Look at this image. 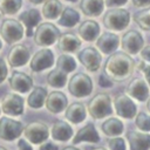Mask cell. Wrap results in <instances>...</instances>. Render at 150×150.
I'll return each mask as SVG.
<instances>
[{
    "label": "cell",
    "instance_id": "6da1fadb",
    "mask_svg": "<svg viewBox=\"0 0 150 150\" xmlns=\"http://www.w3.org/2000/svg\"><path fill=\"white\" fill-rule=\"evenodd\" d=\"M134 60L130 55L123 52L111 54L104 64V74L111 80L123 81L134 70Z\"/></svg>",
    "mask_w": 150,
    "mask_h": 150
},
{
    "label": "cell",
    "instance_id": "7a4b0ae2",
    "mask_svg": "<svg viewBox=\"0 0 150 150\" xmlns=\"http://www.w3.org/2000/svg\"><path fill=\"white\" fill-rule=\"evenodd\" d=\"M130 22V13L123 8H111L103 16V25L110 30H123Z\"/></svg>",
    "mask_w": 150,
    "mask_h": 150
},
{
    "label": "cell",
    "instance_id": "3957f363",
    "mask_svg": "<svg viewBox=\"0 0 150 150\" xmlns=\"http://www.w3.org/2000/svg\"><path fill=\"white\" fill-rule=\"evenodd\" d=\"M68 90L75 97H86L93 90V81L84 73L74 74L68 82Z\"/></svg>",
    "mask_w": 150,
    "mask_h": 150
},
{
    "label": "cell",
    "instance_id": "277c9868",
    "mask_svg": "<svg viewBox=\"0 0 150 150\" xmlns=\"http://www.w3.org/2000/svg\"><path fill=\"white\" fill-rule=\"evenodd\" d=\"M89 115L94 118H103L112 112L111 101L108 94H97L88 102Z\"/></svg>",
    "mask_w": 150,
    "mask_h": 150
},
{
    "label": "cell",
    "instance_id": "5b68a950",
    "mask_svg": "<svg viewBox=\"0 0 150 150\" xmlns=\"http://www.w3.org/2000/svg\"><path fill=\"white\" fill-rule=\"evenodd\" d=\"M61 35L59 28L50 22H42L36 27L34 41L38 46H50Z\"/></svg>",
    "mask_w": 150,
    "mask_h": 150
},
{
    "label": "cell",
    "instance_id": "8992f818",
    "mask_svg": "<svg viewBox=\"0 0 150 150\" xmlns=\"http://www.w3.org/2000/svg\"><path fill=\"white\" fill-rule=\"evenodd\" d=\"M23 135L33 144H40L49 137L48 127L41 121H33L23 128Z\"/></svg>",
    "mask_w": 150,
    "mask_h": 150
},
{
    "label": "cell",
    "instance_id": "52a82bcc",
    "mask_svg": "<svg viewBox=\"0 0 150 150\" xmlns=\"http://www.w3.org/2000/svg\"><path fill=\"white\" fill-rule=\"evenodd\" d=\"M0 34L7 43H14L22 39L23 27L18 20L5 19L0 26Z\"/></svg>",
    "mask_w": 150,
    "mask_h": 150
},
{
    "label": "cell",
    "instance_id": "ba28073f",
    "mask_svg": "<svg viewBox=\"0 0 150 150\" xmlns=\"http://www.w3.org/2000/svg\"><path fill=\"white\" fill-rule=\"evenodd\" d=\"M23 132V125L19 121H14L9 117L0 118V138L5 141H13Z\"/></svg>",
    "mask_w": 150,
    "mask_h": 150
},
{
    "label": "cell",
    "instance_id": "9c48e42d",
    "mask_svg": "<svg viewBox=\"0 0 150 150\" xmlns=\"http://www.w3.org/2000/svg\"><path fill=\"white\" fill-rule=\"evenodd\" d=\"M143 45H144V40L142 34L135 29H130L122 35L121 47L123 48L124 52H127V54H136L141 52Z\"/></svg>",
    "mask_w": 150,
    "mask_h": 150
},
{
    "label": "cell",
    "instance_id": "30bf717a",
    "mask_svg": "<svg viewBox=\"0 0 150 150\" xmlns=\"http://www.w3.org/2000/svg\"><path fill=\"white\" fill-rule=\"evenodd\" d=\"M77 59L89 71H96L100 68L102 56L98 50L94 47H87L77 54Z\"/></svg>",
    "mask_w": 150,
    "mask_h": 150
},
{
    "label": "cell",
    "instance_id": "8fae6325",
    "mask_svg": "<svg viewBox=\"0 0 150 150\" xmlns=\"http://www.w3.org/2000/svg\"><path fill=\"white\" fill-rule=\"evenodd\" d=\"M114 107H115L117 115L123 118H134L136 116L137 107L132 102V100L128 97L125 94H121L115 97Z\"/></svg>",
    "mask_w": 150,
    "mask_h": 150
},
{
    "label": "cell",
    "instance_id": "7c38bea8",
    "mask_svg": "<svg viewBox=\"0 0 150 150\" xmlns=\"http://www.w3.org/2000/svg\"><path fill=\"white\" fill-rule=\"evenodd\" d=\"M1 110L9 116H19L23 112V98L14 93L7 94L1 102Z\"/></svg>",
    "mask_w": 150,
    "mask_h": 150
},
{
    "label": "cell",
    "instance_id": "4fadbf2b",
    "mask_svg": "<svg viewBox=\"0 0 150 150\" xmlns=\"http://www.w3.org/2000/svg\"><path fill=\"white\" fill-rule=\"evenodd\" d=\"M53 63H54L53 52L48 48H42L33 55L30 60V69L33 71H41L52 67Z\"/></svg>",
    "mask_w": 150,
    "mask_h": 150
},
{
    "label": "cell",
    "instance_id": "5bb4252c",
    "mask_svg": "<svg viewBox=\"0 0 150 150\" xmlns=\"http://www.w3.org/2000/svg\"><path fill=\"white\" fill-rule=\"evenodd\" d=\"M8 83H9V87L18 93H28L33 87L32 79L27 74L16 71V70H14L9 76Z\"/></svg>",
    "mask_w": 150,
    "mask_h": 150
},
{
    "label": "cell",
    "instance_id": "9a60e30c",
    "mask_svg": "<svg viewBox=\"0 0 150 150\" xmlns=\"http://www.w3.org/2000/svg\"><path fill=\"white\" fill-rule=\"evenodd\" d=\"M127 139L129 142L130 150H149L150 149V135L136 130L127 132Z\"/></svg>",
    "mask_w": 150,
    "mask_h": 150
},
{
    "label": "cell",
    "instance_id": "2e32d148",
    "mask_svg": "<svg viewBox=\"0 0 150 150\" xmlns=\"http://www.w3.org/2000/svg\"><path fill=\"white\" fill-rule=\"evenodd\" d=\"M29 60V50L25 45H14L8 53V63L14 67H21Z\"/></svg>",
    "mask_w": 150,
    "mask_h": 150
},
{
    "label": "cell",
    "instance_id": "e0dca14e",
    "mask_svg": "<svg viewBox=\"0 0 150 150\" xmlns=\"http://www.w3.org/2000/svg\"><path fill=\"white\" fill-rule=\"evenodd\" d=\"M67 103H68V100H67L66 95L57 90L47 94L46 102H45L46 108L53 114H57V112H61L62 110H64L67 107Z\"/></svg>",
    "mask_w": 150,
    "mask_h": 150
},
{
    "label": "cell",
    "instance_id": "ac0fdd59",
    "mask_svg": "<svg viewBox=\"0 0 150 150\" xmlns=\"http://www.w3.org/2000/svg\"><path fill=\"white\" fill-rule=\"evenodd\" d=\"M127 94L138 101H145L149 97V88L143 79L136 77L127 87Z\"/></svg>",
    "mask_w": 150,
    "mask_h": 150
},
{
    "label": "cell",
    "instance_id": "d6986e66",
    "mask_svg": "<svg viewBox=\"0 0 150 150\" xmlns=\"http://www.w3.org/2000/svg\"><path fill=\"white\" fill-rule=\"evenodd\" d=\"M120 40L118 36L114 33L110 32H105L103 33L101 36H98V39L96 40V46L98 47V49L104 53V54H109L112 53L117 47H118Z\"/></svg>",
    "mask_w": 150,
    "mask_h": 150
},
{
    "label": "cell",
    "instance_id": "ffe728a7",
    "mask_svg": "<svg viewBox=\"0 0 150 150\" xmlns=\"http://www.w3.org/2000/svg\"><path fill=\"white\" fill-rule=\"evenodd\" d=\"M100 141V136L94 127L93 123H88L86 124L83 128H81L76 135L73 138V143L77 144L80 142H90V143H96Z\"/></svg>",
    "mask_w": 150,
    "mask_h": 150
},
{
    "label": "cell",
    "instance_id": "44dd1931",
    "mask_svg": "<svg viewBox=\"0 0 150 150\" xmlns=\"http://www.w3.org/2000/svg\"><path fill=\"white\" fill-rule=\"evenodd\" d=\"M19 20L21 22H23L26 28H27L26 35L27 36H32L33 35V27H35L40 22L41 15H40V12L38 9L30 8V9L25 11L23 13H21L19 15Z\"/></svg>",
    "mask_w": 150,
    "mask_h": 150
},
{
    "label": "cell",
    "instance_id": "7402d4cb",
    "mask_svg": "<svg viewBox=\"0 0 150 150\" xmlns=\"http://www.w3.org/2000/svg\"><path fill=\"white\" fill-rule=\"evenodd\" d=\"M73 136V129L71 127L64 122V121H55L53 127H52V137L53 139H56V141H68Z\"/></svg>",
    "mask_w": 150,
    "mask_h": 150
},
{
    "label": "cell",
    "instance_id": "603a6c76",
    "mask_svg": "<svg viewBox=\"0 0 150 150\" xmlns=\"http://www.w3.org/2000/svg\"><path fill=\"white\" fill-rule=\"evenodd\" d=\"M100 33V26L94 20H86L79 27L80 36L86 41H94Z\"/></svg>",
    "mask_w": 150,
    "mask_h": 150
},
{
    "label": "cell",
    "instance_id": "cb8c5ba5",
    "mask_svg": "<svg viewBox=\"0 0 150 150\" xmlns=\"http://www.w3.org/2000/svg\"><path fill=\"white\" fill-rule=\"evenodd\" d=\"M64 116L71 123H80V122L84 121V118L87 116V111H86V108L82 103L73 102L67 107Z\"/></svg>",
    "mask_w": 150,
    "mask_h": 150
},
{
    "label": "cell",
    "instance_id": "d4e9b609",
    "mask_svg": "<svg viewBox=\"0 0 150 150\" xmlns=\"http://www.w3.org/2000/svg\"><path fill=\"white\" fill-rule=\"evenodd\" d=\"M57 46L63 52H75L81 46V40L74 33H63L59 36Z\"/></svg>",
    "mask_w": 150,
    "mask_h": 150
},
{
    "label": "cell",
    "instance_id": "484cf974",
    "mask_svg": "<svg viewBox=\"0 0 150 150\" xmlns=\"http://www.w3.org/2000/svg\"><path fill=\"white\" fill-rule=\"evenodd\" d=\"M103 0H81L80 8L87 16H98L103 12Z\"/></svg>",
    "mask_w": 150,
    "mask_h": 150
},
{
    "label": "cell",
    "instance_id": "4316f807",
    "mask_svg": "<svg viewBox=\"0 0 150 150\" xmlns=\"http://www.w3.org/2000/svg\"><path fill=\"white\" fill-rule=\"evenodd\" d=\"M46 97H47V90L42 87H35L28 95L27 104L33 109H39L45 104Z\"/></svg>",
    "mask_w": 150,
    "mask_h": 150
},
{
    "label": "cell",
    "instance_id": "83f0119b",
    "mask_svg": "<svg viewBox=\"0 0 150 150\" xmlns=\"http://www.w3.org/2000/svg\"><path fill=\"white\" fill-rule=\"evenodd\" d=\"M80 21V14L70 7H64L61 12V16L59 19V25L63 27H74Z\"/></svg>",
    "mask_w": 150,
    "mask_h": 150
},
{
    "label": "cell",
    "instance_id": "f1b7e54d",
    "mask_svg": "<svg viewBox=\"0 0 150 150\" xmlns=\"http://www.w3.org/2000/svg\"><path fill=\"white\" fill-rule=\"evenodd\" d=\"M101 129L107 136H117L123 132V123L118 118L111 117L102 123Z\"/></svg>",
    "mask_w": 150,
    "mask_h": 150
},
{
    "label": "cell",
    "instance_id": "f546056e",
    "mask_svg": "<svg viewBox=\"0 0 150 150\" xmlns=\"http://www.w3.org/2000/svg\"><path fill=\"white\" fill-rule=\"evenodd\" d=\"M62 12V5L59 0H47L42 7V15L46 19H56Z\"/></svg>",
    "mask_w": 150,
    "mask_h": 150
},
{
    "label": "cell",
    "instance_id": "4dcf8cb0",
    "mask_svg": "<svg viewBox=\"0 0 150 150\" xmlns=\"http://www.w3.org/2000/svg\"><path fill=\"white\" fill-rule=\"evenodd\" d=\"M47 82L50 87L54 88H62L67 83V74L59 69H53L47 75Z\"/></svg>",
    "mask_w": 150,
    "mask_h": 150
},
{
    "label": "cell",
    "instance_id": "1f68e13d",
    "mask_svg": "<svg viewBox=\"0 0 150 150\" xmlns=\"http://www.w3.org/2000/svg\"><path fill=\"white\" fill-rule=\"evenodd\" d=\"M75 68H76V62H75L73 56L67 55V54H62V55H60L57 57L56 69H59V70L63 71L64 74H67V73L73 71Z\"/></svg>",
    "mask_w": 150,
    "mask_h": 150
},
{
    "label": "cell",
    "instance_id": "d6a6232c",
    "mask_svg": "<svg viewBox=\"0 0 150 150\" xmlns=\"http://www.w3.org/2000/svg\"><path fill=\"white\" fill-rule=\"evenodd\" d=\"M22 5V0H0V12L2 14H15Z\"/></svg>",
    "mask_w": 150,
    "mask_h": 150
},
{
    "label": "cell",
    "instance_id": "836d02e7",
    "mask_svg": "<svg viewBox=\"0 0 150 150\" xmlns=\"http://www.w3.org/2000/svg\"><path fill=\"white\" fill-rule=\"evenodd\" d=\"M135 22L144 30H150V8L142 9L134 15Z\"/></svg>",
    "mask_w": 150,
    "mask_h": 150
},
{
    "label": "cell",
    "instance_id": "e575fe53",
    "mask_svg": "<svg viewBox=\"0 0 150 150\" xmlns=\"http://www.w3.org/2000/svg\"><path fill=\"white\" fill-rule=\"evenodd\" d=\"M135 123L137 125V128L144 132H148L150 131V116L143 111H139L137 115H136V118H135Z\"/></svg>",
    "mask_w": 150,
    "mask_h": 150
},
{
    "label": "cell",
    "instance_id": "d590c367",
    "mask_svg": "<svg viewBox=\"0 0 150 150\" xmlns=\"http://www.w3.org/2000/svg\"><path fill=\"white\" fill-rule=\"evenodd\" d=\"M110 150H125V142L122 137H114L108 141Z\"/></svg>",
    "mask_w": 150,
    "mask_h": 150
},
{
    "label": "cell",
    "instance_id": "8d00e7d4",
    "mask_svg": "<svg viewBox=\"0 0 150 150\" xmlns=\"http://www.w3.org/2000/svg\"><path fill=\"white\" fill-rule=\"evenodd\" d=\"M98 84H100L101 87H103V88H108V87H111V86H112V81L103 73V74H101L100 77H98Z\"/></svg>",
    "mask_w": 150,
    "mask_h": 150
},
{
    "label": "cell",
    "instance_id": "74e56055",
    "mask_svg": "<svg viewBox=\"0 0 150 150\" xmlns=\"http://www.w3.org/2000/svg\"><path fill=\"white\" fill-rule=\"evenodd\" d=\"M7 66L4 61V59L0 57V83H2L5 81V79L7 77Z\"/></svg>",
    "mask_w": 150,
    "mask_h": 150
},
{
    "label": "cell",
    "instance_id": "f35d334b",
    "mask_svg": "<svg viewBox=\"0 0 150 150\" xmlns=\"http://www.w3.org/2000/svg\"><path fill=\"white\" fill-rule=\"evenodd\" d=\"M138 67H139V69H142L144 76H145V80H146V82L150 86V66H145L143 62H139L138 63Z\"/></svg>",
    "mask_w": 150,
    "mask_h": 150
},
{
    "label": "cell",
    "instance_id": "ab89813d",
    "mask_svg": "<svg viewBox=\"0 0 150 150\" xmlns=\"http://www.w3.org/2000/svg\"><path fill=\"white\" fill-rule=\"evenodd\" d=\"M141 56H142L143 60L150 62V45L144 46V47L141 49Z\"/></svg>",
    "mask_w": 150,
    "mask_h": 150
},
{
    "label": "cell",
    "instance_id": "60d3db41",
    "mask_svg": "<svg viewBox=\"0 0 150 150\" xmlns=\"http://www.w3.org/2000/svg\"><path fill=\"white\" fill-rule=\"evenodd\" d=\"M18 150H33V149H32V145L27 141L19 139V142H18Z\"/></svg>",
    "mask_w": 150,
    "mask_h": 150
},
{
    "label": "cell",
    "instance_id": "b9f144b4",
    "mask_svg": "<svg viewBox=\"0 0 150 150\" xmlns=\"http://www.w3.org/2000/svg\"><path fill=\"white\" fill-rule=\"evenodd\" d=\"M128 0H105V5L108 7H114V6H122L127 4Z\"/></svg>",
    "mask_w": 150,
    "mask_h": 150
},
{
    "label": "cell",
    "instance_id": "7bdbcfd3",
    "mask_svg": "<svg viewBox=\"0 0 150 150\" xmlns=\"http://www.w3.org/2000/svg\"><path fill=\"white\" fill-rule=\"evenodd\" d=\"M57 149H59V148H57L55 144L50 143V142H47V143L42 144V145L39 148V150H57Z\"/></svg>",
    "mask_w": 150,
    "mask_h": 150
},
{
    "label": "cell",
    "instance_id": "ee69618b",
    "mask_svg": "<svg viewBox=\"0 0 150 150\" xmlns=\"http://www.w3.org/2000/svg\"><path fill=\"white\" fill-rule=\"evenodd\" d=\"M132 4L136 7H143V6L149 5L150 4V0H132Z\"/></svg>",
    "mask_w": 150,
    "mask_h": 150
},
{
    "label": "cell",
    "instance_id": "f6af8a7d",
    "mask_svg": "<svg viewBox=\"0 0 150 150\" xmlns=\"http://www.w3.org/2000/svg\"><path fill=\"white\" fill-rule=\"evenodd\" d=\"M28 1H30V2H33L35 5H39V4H42L43 1H47V0H28Z\"/></svg>",
    "mask_w": 150,
    "mask_h": 150
},
{
    "label": "cell",
    "instance_id": "bcb514c9",
    "mask_svg": "<svg viewBox=\"0 0 150 150\" xmlns=\"http://www.w3.org/2000/svg\"><path fill=\"white\" fill-rule=\"evenodd\" d=\"M62 150H80V149H77V148H75V146H66V148H63Z\"/></svg>",
    "mask_w": 150,
    "mask_h": 150
},
{
    "label": "cell",
    "instance_id": "7dc6e473",
    "mask_svg": "<svg viewBox=\"0 0 150 150\" xmlns=\"http://www.w3.org/2000/svg\"><path fill=\"white\" fill-rule=\"evenodd\" d=\"M146 109H148V111L150 112V96L148 97V101H146Z\"/></svg>",
    "mask_w": 150,
    "mask_h": 150
},
{
    "label": "cell",
    "instance_id": "c3c4849f",
    "mask_svg": "<svg viewBox=\"0 0 150 150\" xmlns=\"http://www.w3.org/2000/svg\"><path fill=\"white\" fill-rule=\"evenodd\" d=\"M91 150H107L105 148H103V146H100V148H93Z\"/></svg>",
    "mask_w": 150,
    "mask_h": 150
},
{
    "label": "cell",
    "instance_id": "681fc988",
    "mask_svg": "<svg viewBox=\"0 0 150 150\" xmlns=\"http://www.w3.org/2000/svg\"><path fill=\"white\" fill-rule=\"evenodd\" d=\"M66 1H70V2H76L77 0H66Z\"/></svg>",
    "mask_w": 150,
    "mask_h": 150
},
{
    "label": "cell",
    "instance_id": "f907efd6",
    "mask_svg": "<svg viewBox=\"0 0 150 150\" xmlns=\"http://www.w3.org/2000/svg\"><path fill=\"white\" fill-rule=\"evenodd\" d=\"M0 150H7V149H6V148H4V146H1V145H0Z\"/></svg>",
    "mask_w": 150,
    "mask_h": 150
},
{
    "label": "cell",
    "instance_id": "816d5d0a",
    "mask_svg": "<svg viewBox=\"0 0 150 150\" xmlns=\"http://www.w3.org/2000/svg\"><path fill=\"white\" fill-rule=\"evenodd\" d=\"M1 46H2V43H1V40H0V49H1Z\"/></svg>",
    "mask_w": 150,
    "mask_h": 150
}]
</instances>
